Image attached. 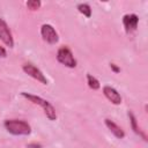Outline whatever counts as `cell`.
<instances>
[{"label": "cell", "instance_id": "cell-4", "mask_svg": "<svg viewBox=\"0 0 148 148\" xmlns=\"http://www.w3.org/2000/svg\"><path fill=\"white\" fill-rule=\"evenodd\" d=\"M22 69L24 71L25 74H28L32 79L37 80L38 82H40L43 84H47V79L45 77V75L43 74V72L40 69H38L36 66H34L32 64H24L23 67H22Z\"/></svg>", "mask_w": 148, "mask_h": 148}, {"label": "cell", "instance_id": "cell-14", "mask_svg": "<svg viewBox=\"0 0 148 148\" xmlns=\"http://www.w3.org/2000/svg\"><path fill=\"white\" fill-rule=\"evenodd\" d=\"M0 57L1 58H6L7 57V52H6V50L0 45Z\"/></svg>", "mask_w": 148, "mask_h": 148}, {"label": "cell", "instance_id": "cell-6", "mask_svg": "<svg viewBox=\"0 0 148 148\" xmlns=\"http://www.w3.org/2000/svg\"><path fill=\"white\" fill-rule=\"evenodd\" d=\"M0 39L9 47L14 46V39H13V35L10 32V29L8 27V24L5 22V20L0 18Z\"/></svg>", "mask_w": 148, "mask_h": 148}, {"label": "cell", "instance_id": "cell-11", "mask_svg": "<svg viewBox=\"0 0 148 148\" xmlns=\"http://www.w3.org/2000/svg\"><path fill=\"white\" fill-rule=\"evenodd\" d=\"M87 83H88L89 88L92 89V90H97V89H99V87H101L99 81H98L95 76H92L91 74H87Z\"/></svg>", "mask_w": 148, "mask_h": 148}, {"label": "cell", "instance_id": "cell-5", "mask_svg": "<svg viewBox=\"0 0 148 148\" xmlns=\"http://www.w3.org/2000/svg\"><path fill=\"white\" fill-rule=\"evenodd\" d=\"M40 35L43 39L49 44H57L59 40L58 34L51 24H43L40 28Z\"/></svg>", "mask_w": 148, "mask_h": 148}, {"label": "cell", "instance_id": "cell-9", "mask_svg": "<svg viewBox=\"0 0 148 148\" xmlns=\"http://www.w3.org/2000/svg\"><path fill=\"white\" fill-rule=\"evenodd\" d=\"M105 125H106V127L110 130V132H111L116 138L123 139V138L125 136V132L123 131V128H121L120 126H118L116 123H113L112 120L105 119Z\"/></svg>", "mask_w": 148, "mask_h": 148}, {"label": "cell", "instance_id": "cell-2", "mask_svg": "<svg viewBox=\"0 0 148 148\" xmlns=\"http://www.w3.org/2000/svg\"><path fill=\"white\" fill-rule=\"evenodd\" d=\"M3 126L13 135H29L31 133L30 125L24 120L9 119L3 123Z\"/></svg>", "mask_w": 148, "mask_h": 148}, {"label": "cell", "instance_id": "cell-7", "mask_svg": "<svg viewBox=\"0 0 148 148\" xmlns=\"http://www.w3.org/2000/svg\"><path fill=\"white\" fill-rule=\"evenodd\" d=\"M103 94L104 96L114 105H119L121 103V96L120 94L114 89L112 88L111 86H104L103 87Z\"/></svg>", "mask_w": 148, "mask_h": 148}, {"label": "cell", "instance_id": "cell-15", "mask_svg": "<svg viewBox=\"0 0 148 148\" xmlns=\"http://www.w3.org/2000/svg\"><path fill=\"white\" fill-rule=\"evenodd\" d=\"M110 67H111V68H112V69H113L116 73H118V72L120 71V69H119V68H118V67H117L114 64H110Z\"/></svg>", "mask_w": 148, "mask_h": 148}, {"label": "cell", "instance_id": "cell-1", "mask_svg": "<svg viewBox=\"0 0 148 148\" xmlns=\"http://www.w3.org/2000/svg\"><path fill=\"white\" fill-rule=\"evenodd\" d=\"M21 95H22L24 98H27V99H29L30 102H32L34 104L39 105V106L43 109L44 113L46 114V117H47L50 120H56V119H57L56 109H54L53 105H52L51 103H49L46 99H44V98H42V97H39V96H36V95H32V94H28V92H21Z\"/></svg>", "mask_w": 148, "mask_h": 148}, {"label": "cell", "instance_id": "cell-3", "mask_svg": "<svg viewBox=\"0 0 148 148\" xmlns=\"http://www.w3.org/2000/svg\"><path fill=\"white\" fill-rule=\"evenodd\" d=\"M57 60L65 65L66 67H69V68H74L76 67V60L72 53V51L67 47V46H61L58 52H57Z\"/></svg>", "mask_w": 148, "mask_h": 148}, {"label": "cell", "instance_id": "cell-13", "mask_svg": "<svg viewBox=\"0 0 148 148\" xmlns=\"http://www.w3.org/2000/svg\"><path fill=\"white\" fill-rule=\"evenodd\" d=\"M40 1H38V0H29L28 2H27V7H28V9H30V10H37V9H39V7H40Z\"/></svg>", "mask_w": 148, "mask_h": 148}, {"label": "cell", "instance_id": "cell-8", "mask_svg": "<svg viewBox=\"0 0 148 148\" xmlns=\"http://www.w3.org/2000/svg\"><path fill=\"white\" fill-rule=\"evenodd\" d=\"M139 23V17L135 14H127L123 17V24L125 27L126 32H132L136 30Z\"/></svg>", "mask_w": 148, "mask_h": 148}, {"label": "cell", "instance_id": "cell-12", "mask_svg": "<svg viewBox=\"0 0 148 148\" xmlns=\"http://www.w3.org/2000/svg\"><path fill=\"white\" fill-rule=\"evenodd\" d=\"M77 10L83 14L86 17H90L91 16V8L88 3H79L77 5Z\"/></svg>", "mask_w": 148, "mask_h": 148}, {"label": "cell", "instance_id": "cell-10", "mask_svg": "<svg viewBox=\"0 0 148 148\" xmlns=\"http://www.w3.org/2000/svg\"><path fill=\"white\" fill-rule=\"evenodd\" d=\"M128 117H130V121H131V125H132V128H133V131H134V133H136L138 135H140L145 141H147V136H146V134L140 130V127L138 126V124H136V118H135V116L130 111L128 112Z\"/></svg>", "mask_w": 148, "mask_h": 148}]
</instances>
